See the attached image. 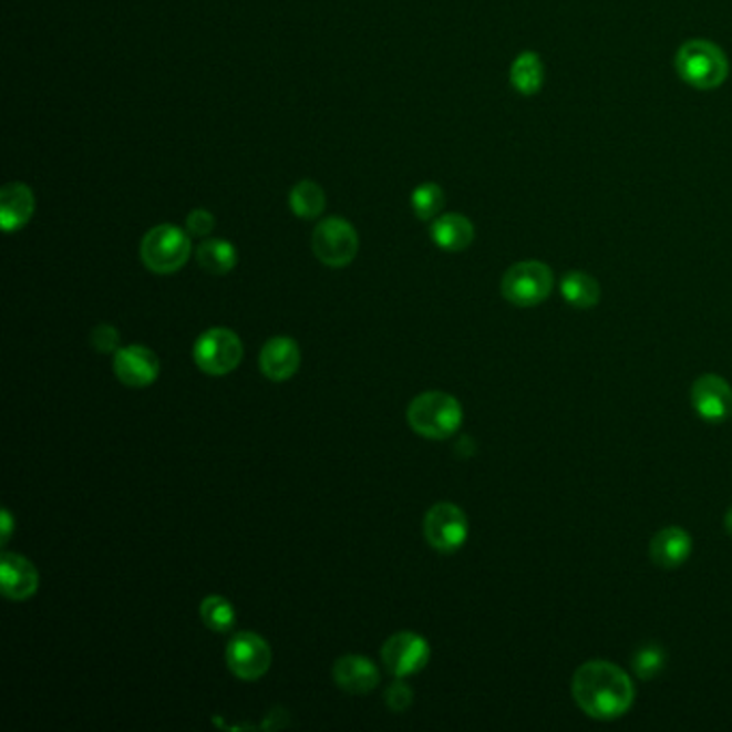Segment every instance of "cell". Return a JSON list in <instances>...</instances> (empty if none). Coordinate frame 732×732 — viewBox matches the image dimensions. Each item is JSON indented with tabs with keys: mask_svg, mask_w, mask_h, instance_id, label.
Instances as JSON below:
<instances>
[{
	"mask_svg": "<svg viewBox=\"0 0 732 732\" xmlns=\"http://www.w3.org/2000/svg\"><path fill=\"white\" fill-rule=\"evenodd\" d=\"M312 249L322 265L331 269H342L357 258L359 235L347 219L327 217L315 228Z\"/></svg>",
	"mask_w": 732,
	"mask_h": 732,
	"instance_id": "52a82bcc",
	"label": "cell"
},
{
	"mask_svg": "<svg viewBox=\"0 0 732 732\" xmlns=\"http://www.w3.org/2000/svg\"><path fill=\"white\" fill-rule=\"evenodd\" d=\"M142 262L148 271L159 276H171L185 267L192 256L189 233L173 224H162L151 228L140 245Z\"/></svg>",
	"mask_w": 732,
	"mask_h": 732,
	"instance_id": "277c9868",
	"label": "cell"
},
{
	"mask_svg": "<svg viewBox=\"0 0 732 732\" xmlns=\"http://www.w3.org/2000/svg\"><path fill=\"white\" fill-rule=\"evenodd\" d=\"M299 365H301V350L288 336L271 338L260 352V370L269 381L281 383L292 379Z\"/></svg>",
	"mask_w": 732,
	"mask_h": 732,
	"instance_id": "5bb4252c",
	"label": "cell"
},
{
	"mask_svg": "<svg viewBox=\"0 0 732 732\" xmlns=\"http://www.w3.org/2000/svg\"><path fill=\"white\" fill-rule=\"evenodd\" d=\"M663 663H666V653H663V649L660 645H645V647H640V649L636 651L633 660H631L633 672H636L638 679H642V681L656 679V677L662 672Z\"/></svg>",
	"mask_w": 732,
	"mask_h": 732,
	"instance_id": "d4e9b609",
	"label": "cell"
},
{
	"mask_svg": "<svg viewBox=\"0 0 732 732\" xmlns=\"http://www.w3.org/2000/svg\"><path fill=\"white\" fill-rule=\"evenodd\" d=\"M724 524H726V530H729V535H732V509H729V512H726V518H724Z\"/></svg>",
	"mask_w": 732,
	"mask_h": 732,
	"instance_id": "f546056e",
	"label": "cell"
},
{
	"mask_svg": "<svg viewBox=\"0 0 732 732\" xmlns=\"http://www.w3.org/2000/svg\"><path fill=\"white\" fill-rule=\"evenodd\" d=\"M0 582L7 599L24 601L39 589V571L29 558L13 553H2L0 557Z\"/></svg>",
	"mask_w": 732,
	"mask_h": 732,
	"instance_id": "4fadbf2b",
	"label": "cell"
},
{
	"mask_svg": "<svg viewBox=\"0 0 732 732\" xmlns=\"http://www.w3.org/2000/svg\"><path fill=\"white\" fill-rule=\"evenodd\" d=\"M114 374L127 386H148L159 377V359L153 350L140 344L118 349L114 352Z\"/></svg>",
	"mask_w": 732,
	"mask_h": 732,
	"instance_id": "8fae6325",
	"label": "cell"
},
{
	"mask_svg": "<svg viewBox=\"0 0 732 732\" xmlns=\"http://www.w3.org/2000/svg\"><path fill=\"white\" fill-rule=\"evenodd\" d=\"M690 555H692V537L679 526L663 528L651 542L653 563L666 569H674L683 565Z\"/></svg>",
	"mask_w": 732,
	"mask_h": 732,
	"instance_id": "e0dca14e",
	"label": "cell"
},
{
	"mask_svg": "<svg viewBox=\"0 0 732 732\" xmlns=\"http://www.w3.org/2000/svg\"><path fill=\"white\" fill-rule=\"evenodd\" d=\"M425 542L439 553H455L468 539V518L454 503H436L423 518Z\"/></svg>",
	"mask_w": 732,
	"mask_h": 732,
	"instance_id": "ba28073f",
	"label": "cell"
},
{
	"mask_svg": "<svg viewBox=\"0 0 732 732\" xmlns=\"http://www.w3.org/2000/svg\"><path fill=\"white\" fill-rule=\"evenodd\" d=\"M432 241L445 251H462L475 239V228L468 217L460 213H447L439 217L430 228Z\"/></svg>",
	"mask_w": 732,
	"mask_h": 732,
	"instance_id": "ac0fdd59",
	"label": "cell"
},
{
	"mask_svg": "<svg viewBox=\"0 0 732 732\" xmlns=\"http://www.w3.org/2000/svg\"><path fill=\"white\" fill-rule=\"evenodd\" d=\"M560 295L569 306L589 310L599 303L601 290H599L597 279L587 274H580V271H571L560 281Z\"/></svg>",
	"mask_w": 732,
	"mask_h": 732,
	"instance_id": "ffe728a7",
	"label": "cell"
},
{
	"mask_svg": "<svg viewBox=\"0 0 732 732\" xmlns=\"http://www.w3.org/2000/svg\"><path fill=\"white\" fill-rule=\"evenodd\" d=\"M509 80L520 95H535L544 84V63L535 52H523L509 71Z\"/></svg>",
	"mask_w": 732,
	"mask_h": 732,
	"instance_id": "44dd1931",
	"label": "cell"
},
{
	"mask_svg": "<svg viewBox=\"0 0 732 732\" xmlns=\"http://www.w3.org/2000/svg\"><path fill=\"white\" fill-rule=\"evenodd\" d=\"M333 679L349 694H368L379 685L377 663L363 656H344L333 666Z\"/></svg>",
	"mask_w": 732,
	"mask_h": 732,
	"instance_id": "2e32d148",
	"label": "cell"
},
{
	"mask_svg": "<svg viewBox=\"0 0 732 732\" xmlns=\"http://www.w3.org/2000/svg\"><path fill=\"white\" fill-rule=\"evenodd\" d=\"M194 361L210 377H226L244 361V342L235 331L215 327L196 340Z\"/></svg>",
	"mask_w": 732,
	"mask_h": 732,
	"instance_id": "8992f818",
	"label": "cell"
},
{
	"mask_svg": "<svg viewBox=\"0 0 732 732\" xmlns=\"http://www.w3.org/2000/svg\"><path fill=\"white\" fill-rule=\"evenodd\" d=\"M674 68L683 82L700 91L722 86L731 70L726 54L715 43L704 39H692L683 43L677 52Z\"/></svg>",
	"mask_w": 732,
	"mask_h": 732,
	"instance_id": "7a4b0ae2",
	"label": "cell"
},
{
	"mask_svg": "<svg viewBox=\"0 0 732 732\" xmlns=\"http://www.w3.org/2000/svg\"><path fill=\"white\" fill-rule=\"evenodd\" d=\"M383 662L398 679L417 674L430 662V645L415 631H400L384 642Z\"/></svg>",
	"mask_w": 732,
	"mask_h": 732,
	"instance_id": "30bf717a",
	"label": "cell"
},
{
	"mask_svg": "<svg viewBox=\"0 0 732 732\" xmlns=\"http://www.w3.org/2000/svg\"><path fill=\"white\" fill-rule=\"evenodd\" d=\"M271 660L274 653L269 642L254 631L237 633L226 647V663L241 681H258L265 677L271 668Z\"/></svg>",
	"mask_w": 732,
	"mask_h": 732,
	"instance_id": "9c48e42d",
	"label": "cell"
},
{
	"mask_svg": "<svg viewBox=\"0 0 732 732\" xmlns=\"http://www.w3.org/2000/svg\"><path fill=\"white\" fill-rule=\"evenodd\" d=\"M384 700H386V707L391 711L402 713V711H406L413 704V690L404 681H395V683L389 685V690L384 694Z\"/></svg>",
	"mask_w": 732,
	"mask_h": 732,
	"instance_id": "4316f807",
	"label": "cell"
},
{
	"mask_svg": "<svg viewBox=\"0 0 732 732\" xmlns=\"http://www.w3.org/2000/svg\"><path fill=\"white\" fill-rule=\"evenodd\" d=\"M692 406L704 421H722L732 413L731 384L715 374L700 377L692 386Z\"/></svg>",
	"mask_w": 732,
	"mask_h": 732,
	"instance_id": "7c38bea8",
	"label": "cell"
},
{
	"mask_svg": "<svg viewBox=\"0 0 732 732\" xmlns=\"http://www.w3.org/2000/svg\"><path fill=\"white\" fill-rule=\"evenodd\" d=\"M198 265L210 274V276H226L237 267V249L235 245L226 239H207L200 244L198 251Z\"/></svg>",
	"mask_w": 732,
	"mask_h": 732,
	"instance_id": "d6986e66",
	"label": "cell"
},
{
	"mask_svg": "<svg viewBox=\"0 0 732 732\" xmlns=\"http://www.w3.org/2000/svg\"><path fill=\"white\" fill-rule=\"evenodd\" d=\"M411 207L415 210L419 219L430 221L434 219L443 207H445V192L441 185L436 183H423L415 187L413 196H411Z\"/></svg>",
	"mask_w": 732,
	"mask_h": 732,
	"instance_id": "cb8c5ba5",
	"label": "cell"
},
{
	"mask_svg": "<svg viewBox=\"0 0 732 732\" xmlns=\"http://www.w3.org/2000/svg\"><path fill=\"white\" fill-rule=\"evenodd\" d=\"M91 344L97 352H116L118 350V331L112 324H100L91 333Z\"/></svg>",
	"mask_w": 732,
	"mask_h": 732,
	"instance_id": "83f0119b",
	"label": "cell"
},
{
	"mask_svg": "<svg viewBox=\"0 0 732 732\" xmlns=\"http://www.w3.org/2000/svg\"><path fill=\"white\" fill-rule=\"evenodd\" d=\"M571 694L576 704L595 720H617L626 715L636 690L628 672L617 663L594 660L582 663L571 679Z\"/></svg>",
	"mask_w": 732,
	"mask_h": 732,
	"instance_id": "6da1fadb",
	"label": "cell"
},
{
	"mask_svg": "<svg viewBox=\"0 0 732 732\" xmlns=\"http://www.w3.org/2000/svg\"><path fill=\"white\" fill-rule=\"evenodd\" d=\"M200 617H203V623L217 633H226L237 623L233 604L228 599H224L221 595H209L203 599Z\"/></svg>",
	"mask_w": 732,
	"mask_h": 732,
	"instance_id": "603a6c76",
	"label": "cell"
},
{
	"mask_svg": "<svg viewBox=\"0 0 732 732\" xmlns=\"http://www.w3.org/2000/svg\"><path fill=\"white\" fill-rule=\"evenodd\" d=\"M555 288V276L548 265L524 260L507 269L501 281L503 297L518 308H535L544 303Z\"/></svg>",
	"mask_w": 732,
	"mask_h": 732,
	"instance_id": "5b68a950",
	"label": "cell"
},
{
	"mask_svg": "<svg viewBox=\"0 0 732 732\" xmlns=\"http://www.w3.org/2000/svg\"><path fill=\"white\" fill-rule=\"evenodd\" d=\"M185 226H187V233H189L192 237L205 239V237H209L210 233H213V228H215V217H213V213L207 209L192 210V213L187 215V219H185Z\"/></svg>",
	"mask_w": 732,
	"mask_h": 732,
	"instance_id": "484cf974",
	"label": "cell"
},
{
	"mask_svg": "<svg viewBox=\"0 0 732 732\" xmlns=\"http://www.w3.org/2000/svg\"><path fill=\"white\" fill-rule=\"evenodd\" d=\"M288 205L290 210L301 217V219H315L327 205V196L322 192V187L315 183V181H301L290 189L288 196Z\"/></svg>",
	"mask_w": 732,
	"mask_h": 732,
	"instance_id": "7402d4cb",
	"label": "cell"
},
{
	"mask_svg": "<svg viewBox=\"0 0 732 732\" xmlns=\"http://www.w3.org/2000/svg\"><path fill=\"white\" fill-rule=\"evenodd\" d=\"M11 530H13V518H11L9 509H2V544L9 542Z\"/></svg>",
	"mask_w": 732,
	"mask_h": 732,
	"instance_id": "f1b7e54d",
	"label": "cell"
},
{
	"mask_svg": "<svg viewBox=\"0 0 732 732\" xmlns=\"http://www.w3.org/2000/svg\"><path fill=\"white\" fill-rule=\"evenodd\" d=\"M35 213V194L24 183H9L0 189V224L4 233L24 228Z\"/></svg>",
	"mask_w": 732,
	"mask_h": 732,
	"instance_id": "9a60e30c",
	"label": "cell"
},
{
	"mask_svg": "<svg viewBox=\"0 0 732 732\" xmlns=\"http://www.w3.org/2000/svg\"><path fill=\"white\" fill-rule=\"evenodd\" d=\"M462 406L454 395L443 391H427L417 395L406 411L409 425L425 439L443 441L462 425Z\"/></svg>",
	"mask_w": 732,
	"mask_h": 732,
	"instance_id": "3957f363",
	"label": "cell"
}]
</instances>
